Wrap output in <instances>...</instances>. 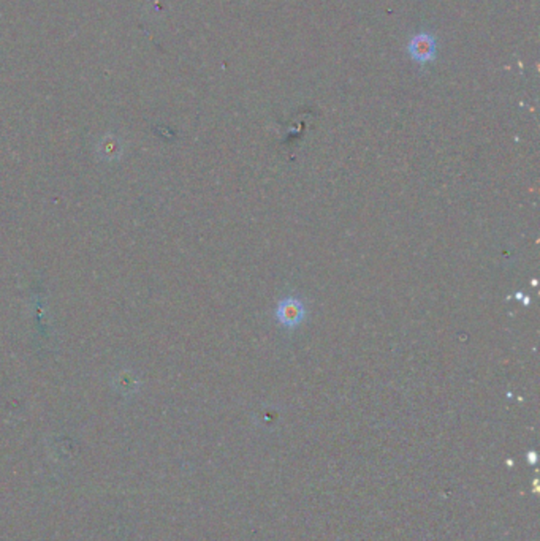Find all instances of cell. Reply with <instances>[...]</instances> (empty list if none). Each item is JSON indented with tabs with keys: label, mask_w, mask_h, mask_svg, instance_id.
I'll list each match as a JSON object with an SVG mask.
<instances>
[{
	"label": "cell",
	"mask_w": 540,
	"mask_h": 541,
	"mask_svg": "<svg viewBox=\"0 0 540 541\" xmlns=\"http://www.w3.org/2000/svg\"><path fill=\"white\" fill-rule=\"evenodd\" d=\"M276 317L279 320L281 325L287 328H293L299 325L304 319V305L299 299L288 298L284 299L282 303L277 305Z\"/></svg>",
	"instance_id": "6da1fadb"
},
{
	"label": "cell",
	"mask_w": 540,
	"mask_h": 541,
	"mask_svg": "<svg viewBox=\"0 0 540 541\" xmlns=\"http://www.w3.org/2000/svg\"><path fill=\"white\" fill-rule=\"evenodd\" d=\"M409 53L415 60H419L420 64L430 62L436 55V42L431 35L428 33H421V35L414 37V40L409 44Z\"/></svg>",
	"instance_id": "7a4b0ae2"
}]
</instances>
